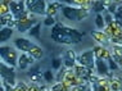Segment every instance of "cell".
Instances as JSON below:
<instances>
[{"instance_id":"f546056e","label":"cell","mask_w":122,"mask_h":91,"mask_svg":"<svg viewBox=\"0 0 122 91\" xmlns=\"http://www.w3.org/2000/svg\"><path fill=\"white\" fill-rule=\"evenodd\" d=\"M63 74H64V71H62V72H59V74H58V81H61V78H62V77H63Z\"/></svg>"},{"instance_id":"6da1fadb","label":"cell","mask_w":122,"mask_h":91,"mask_svg":"<svg viewBox=\"0 0 122 91\" xmlns=\"http://www.w3.org/2000/svg\"><path fill=\"white\" fill-rule=\"evenodd\" d=\"M50 37L51 40L59 44H77L81 41L82 34L75 28L64 27L62 23H57L55 26H53Z\"/></svg>"},{"instance_id":"d6986e66","label":"cell","mask_w":122,"mask_h":91,"mask_svg":"<svg viewBox=\"0 0 122 91\" xmlns=\"http://www.w3.org/2000/svg\"><path fill=\"white\" fill-rule=\"evenodd\" d=\"M64 59H67V60H73V62H76V54H75V51L73 50H67L64 53Z\"/></svg>"},{"instance_id":"7c38bea8","label":"cell","mask_w":122,"mask_h":91,"mask_svg":"<svg viewBox=\"0 0 122 91\" xmlns=\"http://www.w3.org/2000/svg\"><path fill=\"white\" fill-rule=\"evenodd\" d=\"M76 74H77L78 77H81L82 80H89L91 76V69L87 67L78 66V67H76Z\"/></svg>"},{"instance_id":"e0dca14e","label":"cell","mask_w":122,"mask_h":91,"mask_svg":"<svg viewBox=\"0 0 122 91\" xmlns=\"http://www.w3.org/2000/svg\"><path fill=\"white\" fill-rule=\"evenodd\" d=\"M93 9L98 14H100V12L104 10V4L102 1H95V3H93Z\"/></svg>"},{"instance_id":"3957f363","label":"cell","mask_w":122,"mask_h":91,"mask_svg":"<svg viewBox=\"0 0 122 91\" xmlns=\"http://www.w3.org/2000/svg\"><path fill=\"white\" fill-rule=\"evenodd\" d=\"M0 55H1L3 60H4L8 66L15 67L18 64L17 51H15L12 46H1L0 48Z\"/></svg>"},{"instance_id":"4dcf8cb0","label":"cell","mask_w":122,"mask_h":91,"mask_svg":"<svg viewBox=\"0 0 122 91\" xmlns=\"http://www.w3.org/2000/svg\"><path fill=\"white\" fill-rule=\"evenodd\" d=\"M86 91H93V90H91L90 87H87V89H86Z\"/></svg>"},{"instance_id":"9a60e30c","label":"cell","mask_w":122,"mask_h":91,"mask_svg":"<svg viewBox=\"0 0 122 91\" xmlns=\"http://www.w3.org/2000/svg\"><path fill=\"white\" fill-rule=\"evenodd\" d=\"M28 54H31L32 57L35 58V59H41L42 55H44V51H42V49H41L40 46H37V45H35V44H34Z\"/></svg>"},{"instance_id":"4fadbf2b","label":"cell","mask_w":122,"mask_h":91,"mask_svg":"<svg viewBox=\"0 0 122 91\" xmlns=\"http://www.w3.org/2000/svg\"><path fill=\"white\" fill-rule=\"evenodd\" d=\"M28 77L32 82H40V80L44 77V74H42L37 68H34V69H31L28 72Z\"/></svg>"},{"instance_id":"7402d4cb","label":"cell","mask_w":122,"mask_h":91,"mask_svg":"<svg viewBox=\"0 0 122 91\" xmlns=\"http://www.w3.org/2000/svg\"><path fill=\"white\" fill-rule=\"evenodd\" d=\"M91 35H93L98 41H107V36L103 35L102 32H91Z\"/></svg>"},{"instance_id":"ac0fdd59","label":"cell","mask_w":122,"mask_h":91,"mask_svg":"<svg viewBox=\"0 0 122 91\" xmlns=\"http://www.w3.org/2000/svg\"><path fill=\"white\" fill-rule=\"evenodd\" d=\"M61 4L59 3H53V4H50V6H49V15H51V17H54V13L58 10V8H61Z\"/></svg>"},{"instance_id":"2e32d148","label":"cell","mask_w":122,"mask_h":91,"mask_svg":"<svg viewBox=\"0 0 122 91\" xmlns=\"http://www.w3.org/2000/svg\"><path fill=\"white\" fill-rule=\"evenodd\" d=\"M40 30H41V24H40V23H36L34 27H32L31 30L28 31L30 36L36 37V38H40Z\"/></svg>"},{"instance_id":"7a4b0ae2","label":"cell","mask_w":122,"mask_h":91,"mask_svg":"<svg viewBox=\"0 0 122 91\" xmlns=\"http://www.w3.org/2000/svg\"><path fill=\"white\" fill-rule=\"evenodd\" d=\"M62 13L67 19L70 21H81V19L87 17V10L81 8H73V6H63L62 8Z\"/></svg>"},{"instance_id":"5bb4252c","label":"cell","mask_w":122,"mask_h":91,"mask_svg":"<svg viewBox=\"0 0 122 91\" xmlns=\"http://www.w3.org/2000/svg\"><path fill=\"white\" fill-rule=\"evenodd\" d=\"M13 35V28H9V27H3L1 31H0V41L4 43V41L9 40Z\"/></svg>"},{"instance_id":"83f0119b","label":"cell","mask_w":122,"mask_h":91,"mask_svg":"<svg viewBox=\"0 0 122 91\" xmlns=\"http://www.w3.org/2000/svg\"><path fill=\"white\" fill-rule=\"evenodd\" d=\"M114 14H116V18H122V6H118Z\"/></svg>"},{"instance_id":"30bf717a","label":"cell","mask_w":122,"mask_h":91,"mask_svg":"<svg viewBox=\"0 0 122 91\" xmlns=\"http://www.w3.org/2000/svg\"><path fill=\"white\" fill-rule=\"evenodd\" d=\"M34 62H35V58L32 57L31 54H28V53H23V54L19 55L18 66H19V68H21L22 71H25V69H27V67L30 66V64H32Z\"/></svg>"},{"instance_id":"4316f807","label":"cell","mask_w":122,"mask_h":91,"mask_svg":"<svg viewBox=\"0 0 122 91\" xmlns=\"http://www.w3.org/2000/svg\"><path fill=\"white\" fill-rule=\"evenodd\" d=\"M64 62V66L67 67V68H70V67H73L75 66V62L73 60H67V59H63Z\"/></svg>"},{"instance_id":"ffe728a7","label":"cell","mask_w":122,"mask_h":91,"mask_svg":"<svg viewBox=\"0 0 122 91\" xmlns=\"http://www.w3.org/2000/svg\"><path fill=\"white\" fill-rule=\"evenodd\" d=\"M51 67H53V69H59V68L62 67V59L61 58H54V59L51 60Z\"/></svg>"},{"instance_id":"cb8c5ba5","label":"cell","mask_w":122,"mask_h":91,"mask_svg":"<svg viewBox=\"0 0 122 91\" xmlns=\"http://www.w3.org/2000/svg\"><path fill=\"white\" fill-rule=\"evenodd\" d=\"M44 23L46 26H55V19H54V17H51V15H48Z\"/></svg>"},{"instance_id":"5b68a950","label":"cell","mask_w":122,"mask_h":91,"mask_svg":"<svg viewBox=\"0 0 122 91\" xmlns=\"http://www.w3.org/2000/svg\"><path fill=\"white\" fill-rule=\"evenodd\" d=\"M76 60L78 62V66L87 67V68H90V69H93L94 63H95V53H94V50H87V51H85V53H82Z\"/></svg>"},{"instance_id":"44dd1931","label":"cell","mask_w":122,"mask_h":91,"mask_svg":"<svg viewBox=\"0 0 122 91\" xmlns=\"http://www.w3.org/2000/svg\"><path fill=\"white\" fill-rule=\"evenodd\" d=\"M95 24H97L98 28H103L104 27V19L102 17V14H97V18H95Z\"/></svg>"},{"instance_id":"484cf974","label":"cell","mask_w":122,"mask_h":91,"mask_svg":"<svg viewBox=\"0 0 122 91\" xmlns=\"http://www.w3.org/2000/svg\"><path fill=\"white\" fill-rule=\"evenodd\" d=\"M108 60H109V67L112 68V69H113V71L118 69V66L116 64V62H114L113 59H112V58H111V59H108Z\"/></svg>"},{"instance_id":"d4e9b609","label":"cell","mask_w":122,"mask_h":91,"mask_svg":"<svg viewBox=\"0 0 122 91\" xmlns=\"http://www.w3.org/2000/svg\"><path fill=\"white\" fill-rule=\"evenodd\" d=\"M86 89H87V85H77V86H75L71 91H86Z\"/></svg>"},{"instance_id":"277c9868","label":"cell","mask_w":122,"mask_h":91,"mask_svg":"<svg viewBox=\"0 0 122 91\" xmlns=\"http://www.w3.org/2000/svg\"><path fill=\"white\" fill-rule=\"evenodd\" d=\"M25 5H26V3L19 1V0L9 3V8H10V12H12L15 21H21V19L26 18V15H27V8Z\"/></svg>"},{"instance_id":"9c48e42d","label":"cell","mask_w":122,"mask_h":91,"mask_svg":"<svg viewBox=\"0 0 122 91\" xmlns=\"http://www.w3.org/2000/svg\"><path fill=\"white\" fill-rule=\"evenodd\" d=\"M37 23L36 22V19H21V21H17V26H15V28L19 31V32H26L28 30H31L34 26Z\"/></svg>"},{"instance_id":"8992f818","label":"cell","mask_w":122,"mask_h":91,"mask_svg":"<svg viewBox=\"0 0 122 91\" xmlns=\"http://www.w3.org/2000/svg\"><path fill=\"white\" fill-rule=\"evenodd\" d=\"M26 5H27V10L36 13V14H45L46 13L45 1H42V0H30V1H26Z\"/></svg>"},{"instance_id":"52a82bcc","label":"cell","mask_w":122,"mask_h":91,"mask_svg":"<svg viewBox=\"0 0 122 91\" xmlns=\"http://www.w3.org/2000/svg\"><path fill=\"white\" fill-rule=\"evenodd\" d=\"M1 77L3 81L5 82V85L9 86H14L15 81H14V71L12 68L6 67L5 64H1Z\"/></svg>"},{"instance_id":"603a6c76","label":"cell","mask_w":122,"mask_h":91,"mask_svg":"<svg viewBox=\"0 0 122 91\" xmlns=\"http://www.w3.org/2000/svg\"><path fill=\"white\" fill-rule=\"evenodd\" d=\"M44 80L46 81V82H51V81L54 80V76H53L51 71H45L44 72Z\"/></svg>"},{"instance_id":"1f68e13d","label":"cell","mask_w":122,"mask_h":91,"mask_svg":"<svg viewBox=\"0 0 122 91\" xmlns=\"http://www.w3.org/2000/svg\"><path fill=\"white\" fill-rule=\"evenodd\" d=\"M121 91H122V85H121Z\"/></svg>"},{"instance_id":"ba28073f","label":"cell","mask_w":122,"mask_h":91,"mask_svg":"<svg viewBox=\"0 0 122 91\" xmlns=\"http://www.w3.org/2000/svg\"><path fill=\"white\" fill-rule=\"evenodd\" d=\"M14 45H15V48H17L18 50L23 51V53H30V50H31L34 43H31V41L27 40V38L18 37V38H15V40H14Z\"/></svg>"},{"instance_id":"f1b7e54d","label":"cell","mask_w":122,"mask_h":91,"mask_svg":"<svg viewBox=\"0 0 122 91\" xmlns=\"http://www.w3.org/2000/svg\"><path fill=\"white\" fill-rule=\"evenodd\" d=\"M116 22L118 23V26L122 28V18H116Z\"/></svg>"},{"instance_id":"8fae6325","label":"cell","mask_w":122,"mask_h":91,"mask_svg":"<svg viewBox=\"0 0 122 91\" xmlns=\"http://www.w3.org/2000/svg\"><path fill=\"white\" fill-rule=\"evenodd\" d=\"M95 66H97V69H98L99 74L105 76V74L108 73V66L102 58H95Z\"/></svg>"}]
</instances>
